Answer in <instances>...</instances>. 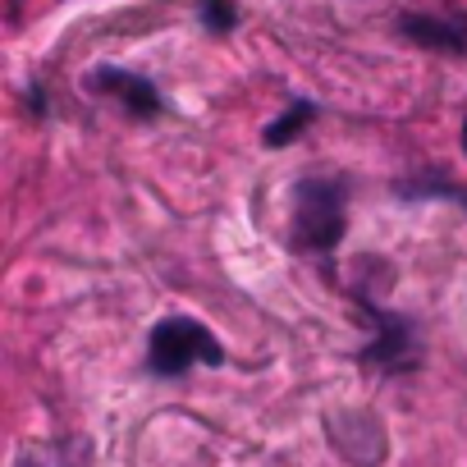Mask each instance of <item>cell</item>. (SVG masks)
Wrapping results in <instances>:
<instances>
[{"instance_id":"obj_1","label":"cell","mask_w":467,"mask_h":467,"mask_svg":"<svg viewBox=\"0 0 467 467\" xmlns=\"http://www.w3.org/2000/svg\"><path fill=\"white\" fill-rule=\"evenodd\" d=\"M348 229V183L335 174H307L294 183V229L289 244L298 253H330Z\"/></svg>"},{"instance_id":"obj_2","label":"cell","mask_w":467,"mask_h":467,"mask_svg":"<svg viewBox=\"0 0 467 467\" xmlns=\"http://www.w3.org/2000/svg\"><path fill=\"white\" fill-rule=\"evenodd\" d=\"M197 362L206 367H220L224 362V344L192 317H165L151 326L147 335V367L156 376H183L192 371Z\"/></svg>"},{"instance_id":"obj_3","label":"cell","mask_w":467,"mask_h":467,"mask_svg":"<svg viewBox=\"0 0 467 467\" xmlns=\"http://www.w3.org/2000/svg\"><path fill=\"white\" fill-rule=\"evenodd\" d=\"M371 326H376V339L358 353L362 367H376V371H412L421 362V344H417V330L408 317H394V312H380V307H367Z\"/></svg>"},{"instance_id":"obj_4","label":"cell","mask_w":467,"mask_h":467,"mask_svg":"<svg viewBox=\"0 0 467 467\" xmlns=\"http://www.w3.org/2000/svg\"><path fill=\"white\" fill-rule=\"evenodd\" d=\"M97 92H106V97H115L133 119H156L161 110H165V101H161V92L142 78V74H129V69H97L92 78H88Z\"/></svg>"},{"instance_id":"obj_5","label":"cell","mask_w":467,"mask_h":467,"mask_svg":"<svg viewBox=\"0 0 467 467\" xmlns=\"http://www.w3.org/2000/svg\"><path fill=\"white\" fill-rule=\"evenodd\" d=\"M399 33L426 51H444V56H467V24L453 19H435V15H403Z\"/></svg>"},{"instance_id":"obj_6","label":"cell","mask_w":467,"mask_h":467,"mask_svg":"<svg viewBox=\"0 0 467 467\" xmlns=\"http://www.w3.org/2000/svg\"><path fill=\"white\" fill-rule=\"evenodd\" d=\"M317 119V106L312 101H294L285 115H275L266 129H262V142L271 147V151H280V147H289L294 138H303V129Z\"/></svg>"},{"instance_id":"obj_7","label":"cell","mask_w":467,"mask_h":467,"mask_svg":"<svg viewBox=\"0 0 467 467\" xmlns=\"http://www.w3.org/2000/svg\"><path fill=\"white\" fill-rule=\"evenodd\" d=\"M15 467H88V458H83V444H74V440H56V444L24 449Z\"/></svg>"},{"instance_id":"obj_8","label":"cell","mask_w":467,"mask_h":467,"mask_svg":"<svg viewBox=\"0 0 467 467\" xmlns=\"http://www.w3.org/2000/svg\"><path fill=\"white\" fill-rule=\"evenodd\" d=\"M394 192L408 197V202H417V197H444V202L467 206V188L449 183L444 174H417V179H403V183H394Z\"/></svg>"},{"instance_id":"obj_9","label":"cell","mask_w":467,"mask_h":467,"mask_svg":"<svg viewBox=\"0 0 467 467\" xmlns=\"http://www.w3.org/2000/svg\"><path fill=\"white\" fill-rule=\"evenodd\" d=\"M197 15L211 33H234L239 24V10H234V0H197Z\"/></svg>"},{"instance_id":"obj_10","label":"cell","mask_w":467,"mask_h":467,"mask_svg":"<svg viewBox=\"0 0 467 467\" xmlns=\"http://www.w3.org/2000/svg\"><path fill=\"white\" fill-rule=\"evenodd\" d=\"M462 151H467V124H462Z\"/></svg>"}]
</instances>
